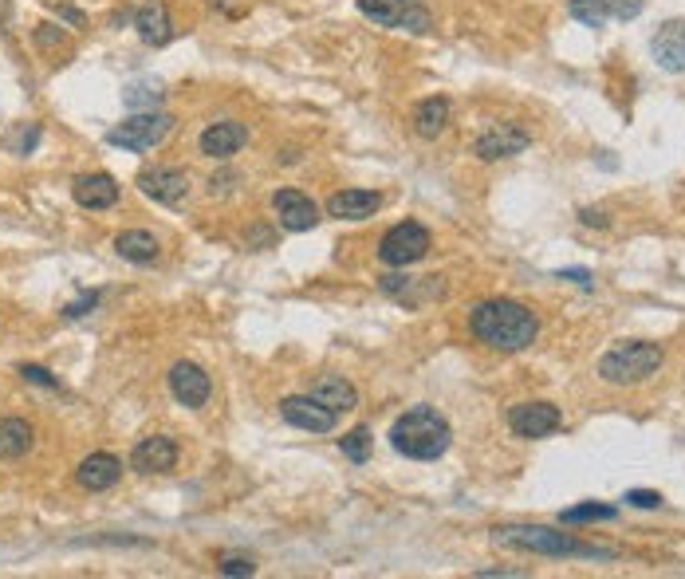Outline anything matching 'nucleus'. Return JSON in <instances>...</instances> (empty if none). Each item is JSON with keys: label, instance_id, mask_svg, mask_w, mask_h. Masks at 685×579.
<instances>
[{"label": "nucleus", "instance_id": "473e14b6", "mask_svg": "<svg viewBox=\"0 0 685 579\" xmlns=\"http://www.w3.org/2000/svg\"><path fill=\"white\" fill-rule=\"evenodd\" d=\"M252 572H256V564L245 560V556H229V560H221V576H252Z\"/></svg>", "mask_w": 685, "mask_h": 579}, {"label": "nucleus", "instance_id": "9b49d317", "mask_svg": "<svg viewBox=\"0 0 685 579\" xmlns=\"http://www.w3.org/2000/svg\"><path fill=\"white\" fill-rule=\"evenodd\" d=\"M138 190L146 193L150 201H158V205L178 209V205H186L189 197V174L178 170V166H154V170L138 174Z\"/></svg>", "mask_w": 685, "mask_h": 579}, {"label": "nucleus", "instance_id": "b1692460", "mask_svg": "<svg viewBox=\"0 0 685 579\" xmlns=\"http://www.w3.org/2000/svg\"><path fill=\"white\" fill-rule=\"evenodd\" d=\"M449 119H453V107H449V99H441V95L422 99V103L414 107V130H418L422 138H437L441 130L449 127Z\"/></svg>", "mask_w": 685, "mask_h": 579}, {"label": "nucleus", "instance_id": "f704fd0d", "mask_svg": "<svg viewBox=\"0 0 685 579\" xmlns=\"http://www.w3.org/2000/svg\"><path fill=\"white\" fill-rule=\"evenodd\" d=\"M36 44H40V48H56V44H63V32L60 28H52V24H40V28H36Z\"/></svg>", "mask_w": 685, "mask_h": 579}, {"label": "nucleus", "instance_id": "412c9836", "mask_svg": "<svg viewBox=\"0 0 685 579\" xmlns=\"http://www.w3.org/2000/svg\"><path fill=\"white\" fill-rule=\"evenodd\" d=\"M382 209V193L374 190H343L327 197V213L339 221H367Z\"/></svg>", "mask_w": 685, "mask_h": 579}, {"label": "nucleus", "instance_id": "cd10ccee", "mask_svg": "<svg viewBox=\"0 0 685 579\" xmlns=\"http://www.w3.org/2000/svg\"><path fill=\"white\" fill-rule=\"evenodd\" d=\"M619 509L611 505H575V509H563V524H587V520H615Z\"/></svg>", "mask_w": 685, "mask_h": 579}, {"label": "nucleus", "instance_id": "c85d7f7f", "mask_svg": "<svg viewBox=\"0 0 685 579\" xmlns=\"http://www.w3.org/2000/svg\"><path fill=\"white\" fill-rule=\"evenodd\" d=\"M123 99H126V107H158L162 103V91L154 87V83H130L123 91Z\"/></svg>", "mask_w": 685, "mask_h": 579}, {"label": "nucleus", "instance_id": "ddd939ff", "mask_svg": "<svg viewBox=\"0 0 685 579\" xmlns=\"http://www.w3.org/2000/svg\"><path fill=\"white\" fill-rule=\"evenodd\" d=\"M272 209H276V221L288 233H308V229L319 225V205L300 190H276L272 193Z\"/></svg>", "mask_w": 685, "mask_h": 579}, {"label": "nucleus", "instance_id": "9d476101", "mask_svg": "<svg viewBox=\"0 0 685 579\" xmlns=\"http://www.w3.org/2000/svg\"><path fill=\"white\" fill-rule=\"evenodd\" d=\"M532 146V130L520 127V123H500V127H489L477 142H473V154L481 162H500V158H516Z\"/></svg>", "mask_w": 685, "mask_h": 579}, {"label": "nucleus", "instance_id": "a211bd4d", "mask_svg": "<svg viewBox=\"0 0 685 579\" xmlns=\"http://www.w3.org/2000/svg\"><path fill=\"white\" fill-rule=\"evenodd\" d=\"M123 477V461L115 453H91L79 461L75 469V481L87 489V493H103V489H115Z\"/></svg>", "mask_w": 685, "mask_h": 579}, {"label": "nucleus", "instance_id": "bb28decb", "mask_svg": "<svg viewBox=\"0 0 685 579\" xmlns=\"http://www.w3.org/2000/svg\"><path fill=\"white\" fill-rule=\"evenodd\" d=\"M371 442H374L371 430H367V426H355L351 434L339 438V450H343V457H351L355 465H363V461L371 457Z\"/></svg>", "mask_w": 685, "mask_h": 579}, {"label": "nucleus", "instance_id": "0eeeda50", "mask_svg": "<svg viewBox=\"0 0 685 579\" xmlns=\"http://www.w3.org/2000/svg\"><path fill=\"white\" fill-rule=\"evenodd\" d=\"M430 245H434V241H430V229H426V225L402 221V225H394V229L378 241V260L390 264V268H410V264L426 260Z\"/></svg>", "mask_w": 685, "mask_h": 579}, {"label": "nucleus", "instance_id": "4be33fe9", "mask_svg": "<svg viewBox=\"0 0 685 579\" xmlns=\"http://www.w3.org/2000/svg\"><path fill=\"white\" fill-rule=\"evenodd\" d=\"M312 394L323 402V406H331L335 414H347V410L359 406V390L347 383L343 375H319L312 383Z\"/></svg>", "mask_w": 685, "mask_h": 579}, {"label": "nucleus", "instance_id": "4468645a", "mask_svg": "<svg viewBox=\"0 0 685 579\" xmlns=\"http://www.w3.org/2000/svg\"><path fill=\"white\" fill-rule=\"evenodd\" d=\"M245 142H249V127H245V123H237V119L209 123V127L201 130V138H197L201 154H205V158H217V162H229Z\"/></svg>", "mask_w": 685, "mask_h": 579}, {"label": "nucleus", "instance_id": "2eb2a0df", "mask_svg": "<svg viewBox=\"0 0 685 579\" xmlns=\"http://www.w3.org/2000/svg\"><path fill=\"white\" fill-rule=\"evenodd\" d=\"M170 394L182 402V406H189V410H201L205 402H209V394H213V379L197 367V363H174L170 367Z\"/></svg>", "mask_w": 685, "mask_h": 579}, {"label": "nucleus", "instance_id": "2f4dec72", "mask_svg": "<svg viewBox=\"0 0 685 579\" xmlns=\"http://www.w3.org/2000/svg\"><path fill=\"white\" fill-rule=\"evenodd\" d=\"M626 501H630L634 509H658V505H662V493H650V489H630V493H626Z\"/></svg>", "mask_w": 685, "mask_h": 579}, {"label": "nucleus", "instance_id": "7ed1b4c3", "mask_svg": "<svg viewBox=\"0 0 685 579\" xmlns=\"http://www.w3.org/2000/svg\"><path fill=\"white\" fill-rule=\"evenodd\" d=\"M493 540L512 552H536V556H587V560H611V548H591L579 544L575 536L556 532L548 524H500L493 528Z\"/></svg>", "mask_w": 685, "mask_h": 579}, {"label": "nucleus", "instance_id": "1a4fd4ad", "mask_svg": "<svg viewBox=\"0 0 685 579\" xmlns=\"http://www.w3.org/2000/svg\"><path fill=\"white\" fill-rule=\"evenodd\" d=\"M280 418L296 430H308V434H331L335 430V410L323 406L315 394H288L280 398Z\"/></svg>", "mask_w": 685, "mask_h": 579}, {"label": "nucleus", "instance_id": "20e7f679", "mask_svg": "<svg viewBox=\"0 0 685 579\" xmlns=\"http://www.w3.org/2000/svg\"><path fill=\"white\" fill-rule=\"evenodd\" d=\"M666 363V351L658 343H646V339H626L615 343L603 359H599V379L611 386H638L646 379H654Z\"/></svg>", "mask_w": 685, "mask_h": 579}, {"label": "nucleus", "instance_id": "423d86ee", "mask_svg": "<svg viewBox=\"0 0 685 579\" xmlns=\"http://www.w3.org/2000/svg\"><path fill=\"white\" fill-rule=\"evenodd\" d=\"M174 130V119L166 115V111H138V115H130V119H123L119 127L107 130V142L111 146H123V150H154V146H162L166 142V134Z\"/></svg>", "mask_w": 685, "mask_h": 579}, {"label": "nucleus", "instance_id": "dca6fc26", "mask_svg": "<svg viewBox=\"0 0 685 579\" xmlns=\"http://www.w3.org/2000/svg\"><path fill=\"white\" fill-rule=\"evenodd\" d=\"M650 52L662 71L682 75L685 71V20H666L654 36H650Z\"/></svg>", "mask_w": 685, "mask_h": 579}, {"label": "nucleus", "instance_id": "aec40b11", "mask_svg": "<svg viewBox=\"0 0 685 579\" xmlns=\"http://www.w3.org/2000/svg\"><path fill=\"white\" fill-rule=\"evenodd\" d=\"M134 28H138L142 44H154V48L170 44V40H174V24H170L166 0H146V4L134 12Z\"/></svg>", "mask_w": 685, "mask_h": 579}, {"label": "nucleus", "instance_id": "6ab92c4d", "mask_svg": "<svg viewBox=\"0 0 685 579\" xmlns=\"http://www.w3.org/2000/svg\"><path fill=\"white\" fill-rule=\"evenodd\" d=\"M119 193H123V186L111 174H79L71 182V197L83 209H111L119 201Z\"/></svg>", "mask_w": 685, "mask_h": 579}, {"label": "nucleus", "instance_id": "f8f14e48", "mask_svg": "<svg viewBox=\"0 0 685 579\" xmlns=\"http://www.w3.org/2000/svg\"><path fill=\"white\" fill-rule=\"evenodd\" d=\"M378 288L394 300H402L406 308H426L445 296V280L441 276H382Z\"/></svg>", "mask_w": 685, "mask_h": 579}, {"label": "nucleus", "instance_id": "58836bf2", "mask_svg": "<svg viewBox=\"0 0 685 579\" xmlns=\"http://www.w3.org/2000/svg\"><path fill=\"white\" fill-rule=\"evenodd\" d=\"M60 16H63V20H71L75 28L83 24V12H79V8H67V4H63V8H60Z\"/></svg>", "mask_w": 685, "mask_h": 579}, {"label": "nucleus", "instance_id": "4c0bfd02", "mask_svg": "<svg viewBox=\"0 0 685 579\" xmlns=\"http://www.w3.org/2000/svg\"><path fill=\"white\" fill-rule=\"evenodd\" d=\"M563 280H575V284H583V288H591V276L583 272V268H571V272H560Z\"/></svg>", "mask_w": 685, "mask_h": 579}, {"label": "nucleus", "instance_id": "a878e982", "mask_svg": "<svg viewBox=\"0 0 685 579\" xmlns=\"http://www.w3.org/2000/svg\"><path fill=\"white\" fill-rule=\"evenodd\" d=\"M567 12L587 28H607V20H611L607 0H567Z\"/></svg>", "mask_w": 685, "mask_h": 579}, {"label": "nucleus", "instance_id": "e433bc0d", "mask_svg": "<svg viewBox=\"0 0 685 579\" xmlns=\"http://www.w3.org/2000/svg\"><path fill=\"white\" fill-rule=\"evenodd\" d=\"M579 221H583V225H599V229H607V213H603V209H583V213H579Z\"/></svg>", "mask_w": 685, "mask_h": 579}, {"label": "nucleus", "instance_id": "39448f33", "mask_svg": "<svg viewBox=\"0 0 685 579\" xmlns=\"http://www.w3.org/2000/svg\"><path fill=\"white\" fill-rule=\"evenodd\" d=\"M359 12L378 28H394V32L426 36L434 28V16L422 0H359Z\"/></svg>", "mask_w": 685, "mask_h": 579}, {"label": "nucleus", "instance_id": "5701e85b", "mask_svg": "<svg viewBox=\"0 0 685 579\" xmlns=\"http://www.w3.org/2000/svg\"><path fill=\"white\" fill-rule=\"evenodd\" d=\"M115 253L123 260H130V264H154V260L162 257V245L146 229H126V233L115 237Z\"/></svg>", "mask_w": 685, "mask_h": 579}, {"label": "nucleus", "instance_id": "c756f323", "mask_svg": "<svg viewBox=\"0 0 685 579\" xmlns=\"http://www.w3.org/2000/svg\"><path fill=\"white\" fill-rule=\"evenodd\" d=\"M607 12L611 20H634L642 16V0H607Z\"/></svg>", "mask_w": 685, "mask_h": 579}, {"label": "nucleus", "instance_id": "393cba45", "mask_svg": "<svg viewBox=\"0 0 685 579\" xmlns=\"http://www.w3.org/2000/svg\"><path fill=\"white\" fill-rule=\"evenodd\" d=\"M32 450V426L24 418H0V457L16 461Z\"/></svg>", "mask_w": 685, "mask_h": 579}, {"label": "nucleus", "instance_id": "f3484780", "mask_svg": "<svg viewBox=\"0 0 685 579\" xmlns=\"http://www.w3.org/2000/svg\"><path fill=\"white\" fill-rule=\"evenodd\" d=\"M130 465L138 473H170L178 465V442L166 434H150L130 450Z\"/></svg>", "mask_w": 685, "mask_h": 579}, {"label": "nucleus", "instance_id": "72a5a7b5", "mask_svg": "<svg viewBox=\"0 0 685 579\" xmlns=\"http://www.w3.org/2000/svg\"><path fill=\"white\" fill-rule=\"evenodd\" d=\"M95 304H99V296H95V292H87L83 300H75V304H67V308H63V316H67V320H79V316H87V312H95Z\"/></svg>", "mask_w": 685, "mask_h": 579}, {"label": "nucleus", "instance_id": "7c9ffc66", "mask_svg": "<svg viewBox=\"0 0 685 579\" xmlns=\"http://www.w3.org/2000/svg\"><path fill=\"white\" fill-rule=\"evenodd\" d=\"M20 375L28 379V383H36V386H48V390H60V379H52V371H44V367H20Z\"/></svg>", "mask_w": 685, "mask_h": 579}, {"label": "nucleus", "instance_id": "f03ea898", "mask_svg": "<svg viewBox=\"0 0 685 579\" xmlns=\"http://www.w3.org/2000/svg\"><path fill=\"white\" fill-rule=\"evenodd\" d=\"M449 442H453V430L434 406H414L390 426V446L410 461H437L449 450Z\"/></svg>", "mask_w": 685, "mask_h": 579}, {"label": "nucleus", "instance_id": "6e6552de", "mask_svg": "<svg viewBox=\"0 0 685 579\" xmlns=\"http://www.w3.org/2000/svg\"><path fill=\"white\" fill-rule=\"evenodd\" d=\"M508 426L516 438H528V442H540V438H552L563 426L560 406L552 402H520L508 410Z\"/></svg>", "mask_w": 685, "mask_h": 579}, {"label": "nucleus", "instance_id": "c9c22d12", "mask_svg": "<svg viewBox=\"0 0 685 579\" xmlns=\"http://www.w3.org/2000/svg\"><path fill=\"white\" fill-rule=\"evenodd\" d=\"M36 142H40V127H28V130H24V134H20V138H16V142H12V150H20V154H28V150H32Z\"/></svg>", "mask_w": 685, "mask_h": 579}, {"label": "nucleus", "instance_id": "f257e3e1", "mask_svg": "<svg viewBox=\"0 0 685 579\" xmlns=\"http://www.w3.org/2000/svg\"><path fill=\"white\" fill-rule=\"evenodd\" d=\"M469 331L477 343H485L489 351H504L516 355L524 347L536 343L540 335V320L532 308L516 304V300H485L469 312Z\"/></svg>", "mask_w": 685, "mask_h": 579}]
</instances>
